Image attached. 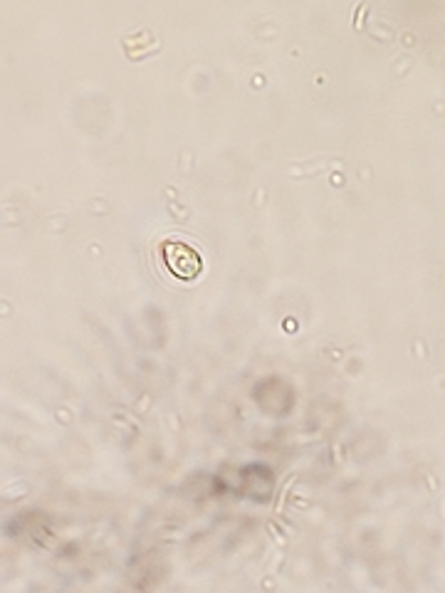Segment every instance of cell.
<instances>
[{
	"mask_svg": "<svg viewBox=\"0 0 445 593\" xmlns=\"http://www.w3.org/2000/svg\"><path fill=\"white\" fill-rule=\"evenodd\" d=\"M161 255H164L166 267L178 280H196L203 272V257L191 245L181 243V240H166L161 245Z\"/></svg>",
	"mask_w": 445,
	"mask_h": 593,
	"instance_id": "6da1fadb",
	"label": "cell"
}]
</instances>
